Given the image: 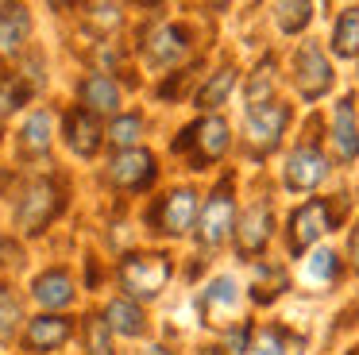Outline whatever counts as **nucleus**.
<instances>
[{
  "mask_svg": "<svg viewBox=\"0 0 359 355\" xmlns=\"http://www.w3.org/2000/svg\"><path fill=\"white\" fill-rule=\"evenodd\" d=\"M263 286H271V301L278 297L282 290H286V270L278 267V262H255V301H259V293H263Z\"/></svg>",
  "mask_w": 359,
  "mask_h": 355,
  "instance_id": "c85d7f7f",
  "label": "nucleus"
},
{
  "mask_svg": "<svg viewBox=\"0 0 359 355\" xmlns=\"http://www.w3.org/2000/svg\"><path fill=\"white\" fill-rule=\"evenodd\" d=\"M70 332H74V324L66 321V316L43 313V316H35V321H27L24 347L27 351H55V347H62L66 340H70Z\"/></svg>",
  "mask_w": 359,
  "mask_h": 355,
  "instance_id": "f3484780",
  "label": "nucleus"
},
{
  "mask_svg": "<svg viewBox=\"0 0 359 355\" xmlns=\"http://www.w3.org/2000/svg\"><path fill=\"white\" fill-rule=\"evenodd\" d=\"M50 131H55V116H50L47 108L32 112L24 120V128H20V154H27V159L47 154L50 151Z\"/></svg>",
  "mask_w": 359,
  "mask_h": 355,
  "instance_id": "aec40b11",
  "label": "nucleus"
},
{
  "mask_svg": "<svg viewBox=\"0 0 359 355\" xmlns=\"http://www.w3.org/2000/svg\"><path fill=\"white\" fill-rule=\"evenodd\" d=\"M24 262V251H20V243L12 236H4L0 232V270H8V267H20Z\"/></svg>",
  "mask_w": 359,
  "mask_h": 355,
  "instance_id": "2f4dec72",
  "label": "nucleus"
},
{
  "mask_svg": "<svg viewBox=\"0 0 359 355\" xmlns=\"http://www.w3.org/2000/svg\"><path fill=\"white\" fill-rule=\"evenodd\" d=\"M305 351V336L282 328V324H266V328L255 332L248 355H302Z\"/></svg>",
  "mask_w": 359,
  "mask_h": 355,
  "instance_id": "6ab92c4d",
  "label": "nucleus"
},
{
  "mask_svg": "<svg viewBox=\"0 0 359 355\" xmlns=\"http://www.w3.org/2000/svg\"><path fill=\"white\" fill-rule=\"evenodd\" d=\"M348 255H351V262H355V270H359V224L351 228V236H348Z\"/></svg>",
  "mask_w": 359,
  "mask_h": 355,
  "instance_id": "473e14b6",
  "label": "nucleus"
},
{
  "mask_svg": "<svg viewBox=\"0 0 359 355\" xmlns=\"http://www.w3.org/2000/svg\"><path fill=\"white\" fill-rule=\"evenodd\" d=\"M236 251L248 255V259H255V255L266 251V243H271L274 236V213L266 201H255L251 208H243L240 216H236Z\"/></svg>",
  "mask_w": 359,
  "mask_h": 355,
  "instance_id": "f8f14e48",
  "label": "nucleus"
},
{
  "mask_svg": "<svg viewBox=\"0 0 359 355\" xmlns=\"http://www.w3.org/2000/svg\"><path fill=\"white\" fill-rule=\"evenodd\" d=\"M140 131H143V116L124 112V116H112L109 139L120 147V151H132V147H135V139H140Z\"/></svg>",
  "mask_w": 359,
  "mask_h": 355,
  "instance_id": "bb28decb",
  "label": "nucleus"
},
{
  "mask_svg": "<svg viewBox=\"0 0 359 355\" xmlns=\"http://www.w3.org/2000/svg\"><path fill=\"white\" fill-rule=\"evenodd\" d=\"M170 255L163 251H135L128 255V259H120V286H124L128 301H155L158 293L166 290V282H170Z\"/></svg>",
  "mask_w": 359,
  "mask_h": 355,
  "instance_id": "f257e3e1",
  "label": "nucleus"
},
{
  "mask_svg": "<svg viewBox=\"0 0 359 355\" xmlns=\"http://www.w3.org/2000/svg\"><path fill=\"white\" fill-rule=\"evenodd\" d=\"M271 89H274V58H263V62L255 66V77L248 81V100H251L248 108L263 105V97H266Z\"/></svg>",
  "mask_w": 359,
  "mask_h": 355,
  "instance_id": "c756f323",
  "label": "nucleus"
},
{
  "mask_svg": "<svg viewBox=\"0 0 359 355\" xmlns=\"http://www.w3.org/2000/svg\"><path fill=\"white\" fill-rule=\"evenodd\" d=\"M32 293L43 309H66L74 301V278L70 270L55 267V270H43L39 278L32 282Z\"/></svg>",
  "mask_w": 359,
  "mask_h": 355,
  "instance_id": "a211bd4d",
  "label": "nucleus"
},
{
  "mask_svg": "<svg viewBox=\"0 0 359 355\" xmlns=\"http://www.w3.org/2000/svg\"><path fill=\"white\" fill-rule=\"evenodd\" d=\"M104 324H109V332H120V336H143L147 332V316H143V309L135 305V301L128 297H116L104 305Z\"/></svg>",
  "mask_w": 359,
  "mask_h": 355,
  "instance_id": "412c9836",
  "label": "nucleus"
},
{
  "mask_svg": "<svg viewBox=\"0 0 359 355\" xmlns=\"http://www.w3.org/2000/svg\"><path fill=\"white\" fill-rule=\"evenodd\" d=\"M174 151L189 159V170H205L228 151V123L220 116H201L197 123H189L178 139H174Z\"/></svg>",
  "mask_w": 359,
  "mask_h": 355,
  "instance_id": "f03ea898",
  "label": "nucleus"
},
{
  "mask_svg": "<svg viewBox=\"0 0 359 355\" xmlns=\"http://www.w3.org/2000/svg\"><path fill=\"white\" fill-rule=\"evenodd\" d=\"M89 351L86 355H112V340H109V324H104V316H89Z\"/></svg>",
  "mask_w": 359,
  "mask_h": 355,
  "instance_id": "7c9ffc66",
  "label": "nucleus"
},
{
  "mask_svg": "<svg viewBox=\"0 0 359 355\" xmlns=\"http://www.w3.org/2000/svg\"><path fill=\"white\" fill-rule=\"evenodd\" d=\"M332 62H328V54L320 51V43H313V39H305L302 46L294 51V85H297V97L302 100H320L328 89H332Z\"/></svg>",
  "mask_w": 359,
  "mask_h": 355,
  "instance_id": "423d86ee",
  "label": "nucleus"
},
{
  "mask_svg": "<svg viewBox=\"0 0 359 355\" xmlns=\"http://www.w3.org/2000/svg\"><path fill=\"white\" fill-rule=\"evenodd\" d=\"M336 220H340V213H336L325 197H309L302 208H294V216H290V232H286L290 251L294 255L309 251L320 236H328V232L336 228Z\"/></svg>",
  "mask_w": 359,
  "mask_h": 355,
  "instance_id": "0eeeda50",
  "label": "nucleus"
},
{
  "mask_svg": "<svg viewBox=\"0 0 359 355\" xmlns=\"http://www.w3.org/2000/svg\"><path fill=\"white\" fill-rule=\"evenodd\" d=\"M348 355H359V351H348Z\"/></svg>",
  "mask_w": 359,
  "mask_h": 355,
  "instance_id": "f704fd0d",
  "label": "nucleus"
},
{
  "mask_svg": "<svg viewBox=\"0 0 359 355\" xmlns=\"http://www.w3.org/2000/svg\"><path fill=\"white\" fill-rule=\"evenodd\" d=\"M78 97H81V108H86V112H93V116H116L120 112V85L112 81L109 74L81 77Z\"/></svg>",
  "mask_w": 359,
  "mask_h": 355,
  "instance_id": "dca6fc26",
  "label": "nucleus"
},
{
  "mask_svg": "<svg viewBox=\"0 0 359 355\" xmlns=\"http://www.w3.org/2000/svg\"><path fill=\"white\" fill-rule=\"evenodd\" d=\"M336 278H340V255L328 251V247H317V251L305 259V267H302V282L328 286V282H336Z\"/></svg>",
  "mask_w": 359,
  "mask_h": 355,
  "instance_id": "393cba45",
  "label": "nucleus"
},
{
  "mask_svg": "<svg viewBox=\"0 0 359 355\" xmlns=\"http://www.w3.org/2000/svg\"><path fill=\"white\" fill-rule=\"evenodd\" d=\"M197 213H201V208H197V189L178 185V189H170L166 197H158L155 213H151V224H155V232L178 239L197 224Z\"/></svg>",
  "mask_w": 359,
  "mask_h": 355,
  "instance_id": "6e6552de",
  "label": "nucleus"
},
{
  "mask_svg": "<svg viewBox=\"0 0 359 355\" xmlns=\"http://www.w3.org/2000/svg\"><path fill=\"white\" fill-rule=\"evenodd\" d=\"M328 139H332L336 159H340V162H355L359 159V120H355V97H351V93L336 100Z\"/></svg>",
  "mask_w": 359,
  "mask_h": 355,
  "instance_id": "4468645a",
  "label": "nucleus"
},
{
  "mask_svg": "<svg viewBox=\"0 0 359 355\" xmlns=\"http://www.w3.org/2000/svg\"><path fill=\"white\" fill-rule=\"evenodd\" d=\"M62 135H66V147H70L78 159H93L101 151V123H97L93 112L86 108H70L62 120Z\"/></svg>",
  "mask_w": 359,
  "mask_h": 355,
  "instance_id": "2eb2a0df",
  "label": "nucleus"
},
{
  "mask_svg": "<svg viewBox=\"0 0 359 355\" xmlns=\"http://www.w3.org/2000/svg\"><path fill=\"white\" fill-rule=\"evenodd\" d=\"M143 355H170V351H166V347H147Z\"/></svg>",
  "mask_w": 359,
  "mask_h": 355,
  "instance_id": "72a5a7b5",
  "label": "nucleus"
},
{
  "mask_svg": "<svg viewBox=\"0 0 359 355\" xmlns=\"http://www.w3.org/2000/svg\"><path fill=\"white\" fill-rule=\"evenodd\" d=\"M27 27H32L27 8H20V4H4V8H0V51H4V54L20 51L24 39H27Z\"/></svg>",
  "mask_w": 359,
  "mask_h": 355,
  "instance_id": "5701e85b",
  "label": "nucleus"
},
{
  "mask_svg": "<svg viewBox=\"0 0 359 355\" xmlns=\"http://www.w3.org/2000/svg\"><path fill=\"white\" fill-rule=\"evenodd\" d=\"M332 54L336 58H359V4L344 8L332 27Z\"/></svg>",
  "mask_w": 359,
  "mask_h": 355,
  "instance_id": "4be33fe9",
  "label": "nucleus"
},
{
  "mask_svg": "<svg viewBox=\"0 0 359 355\" xmlns=\"http://www.w3.org/2000/svg\"><path fill=\"white\" fill-rule=\"evenodd\" d=\"M274 20L286 35H297L313 20V4H274Z\"/></svg>",
  "mask_w": 359,
  "mask_h": 355,
  "instance_id": "cd10ccee",
  "label": "nucleus"
},
{
  "mask_svg": "<svg viewBox=\"0 0 359 355\" xmlns=\"http://www.w3.org/2000/svg\"><path fill=\"white\" fill-rule=\"evenodd\" d=\"M328 170H332L328 154L313 143H302L297 151H290L286 166H282V182H286L290 193H313L328 178Z\"/></svg>",
  "mask_w": 359,
  "mask_h": 355,
  "instance_id": "1a4fd4ad",
  "label": "nucleus"
},
{
  "mask_svg": "<svg viewBox=\"0 0 359 355\" xmlns=\"http://www.w3.org/2000/svg\"><path fill=\"white\" fill-rule=\"evenodd\" d=\"M243 286L232 274H217L209 286L201 290V321L209 328L224 332V328H240L243 324Z\"/></svg>",
  "mask_w": 359,
  "mask_h": 355,
  "instance_id": "7ed1b4c3",
  "label": "nucleus"
},
{
  "mask_svg": "<svg viewBox=\"0 0 359 355\" xmlns=\"http://www.w3.org/2000/svg\"><path fill=\"white\" fill-rule=\"evenodd\" d=\"M236 232V197H232V182H220L217 189L205 197L201 213H197V243L201 247H220L228 236Z\"/></svg>",
  "mask_w": 359,
  "mask_h": 355,
  "instance_id": "20e7f679",
  "label": "nucleus"
},
{
  "mask_svg": "<svg viewBox=\"0 0 359 355\" xmlns=\"http://www.w3.org/2000/svg\"><path fill=\"white\" fill-rule=\"evenodd\" d=\"M236 81H240V74H236V66H220L217 74H209V81L197 89V108H217L228 100V93L236 89Z\"/></svg>",
  "mask_w": 359,
  "mask_h": 355,
  "instance_id": "b1692460",
  "label": "nucleus"
},
{
  "mask_svg": "<svg viewBox=\"0 0 359 355\" xmlns=\"http://www.w3.org/2000/svg\"><path fill=\"white\" fill-rule=\"evenodd\" d=\"M20 321H24V309L12 297L8 286H0V344H12L20 332Z\"/></svg>",
  "mask_w": 359,
  "mask_h": 355,
  "instance_id": "a878e982",
  "label": "nucleus"
},
{
  "mask_svg": "<svg viewBox=\"0 0 359 355\" xmlns=\"http://www.w3.org/2000/svg\"><path fill=\"white\" fill-rule=\"evenodd\" d=\"M158 178V166H155V154L143 151V147H132V151H120L112 154L109 162V182L124 193H143L151 189Z\"/></svg>",
  "mask_w": 359,
  "mask_h": 355,
  "instance_id": "9d476101",
  "label": "nucleus"
},
{
  "mask_svg": "<svg viewBox=\"0 0 359 355\" xmlns=\"http://www.w3.org/2000/svg\"><path fill=\"white\" fill-rule=\"evenodd\" d=\"M62 205H66L62 189H58L50 178H35V182L24 189L20 205H16V224L27 232V236H39V232L62 213Z\"/></svg>",
  "mask_w": 359,
  "mask_h": 355,
  "instance_id": "39448f33",
  "label": "nucleus"
},
{
  "mask_svg": "<svg viewBox=\"0 0 359 355\" xmlns=\"http://www.w3.org/2000/svg\"><path fill=\"white\" fill-rule=\"evenodd\" d=\"M189 54V31L182 23H158L147 39H143V58L155 69H170Z\"/></svg>",
  "mask_w": 359,
  "mask_h": 355,
  "instance_id": "ddd939ff",
  "label": "nucleus"
},
{
  "mask_svg": "<svg viewBox=\"0 0 359 355\" xmlns=\"http://www.w3.org/2000/svg\"><path fill=\"white\" fill-rule=\"evenodd\" d=\"M286 123H290V108L278 105V100H263V105L248 108L243 131H248V143L255 151H274L286 135Z\"/></svg>",
  "mask_w": 359,
  "mask_h": 355,
  "instance_id": "9b49d317",
  "label": "nucleus"
}]
</instances>
